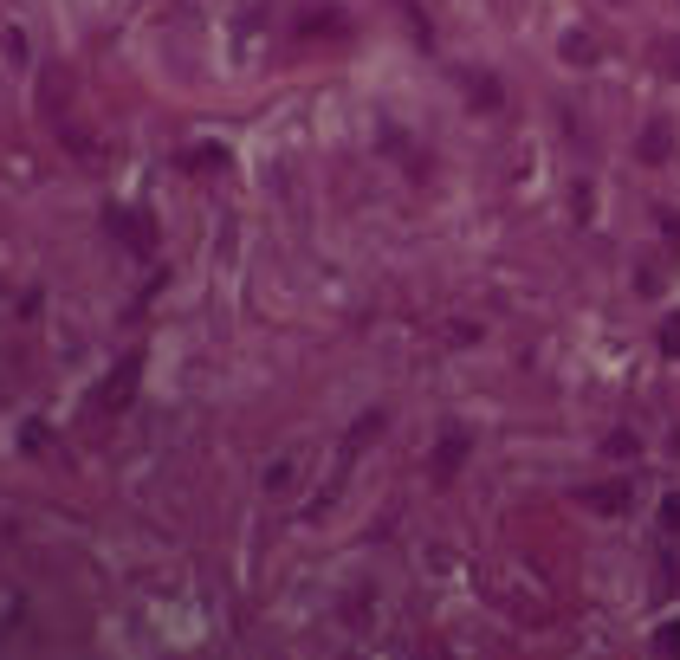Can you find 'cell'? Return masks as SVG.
Returning a JSON list of instances; mask_svg holds the SVG:
<instances>
[{
    "label": "cell",
    "instance_id": "1",
    "mask_svg": "<svg viewBox=\"0 0 680 660\" xmlns=\"http://www.w3.org/2000/svg\"><path fill=\"white\" fill-rule=\"evenodd\" d=\"M460 460H467V434H441V447H434V460H428V479H454Z\"/></svg>",
    "mask_w": 680,
    "mask_h": 660
},
{
    "label": "cell",
    "instance_id": "5",
    "mask_svg": "<svg viewBox=\"0 0 680 660\" xmlns=\"http://www.w3.org/2000/svg\"><path fill=\"white\" fill-rule=\"evenodd\" d=\"M188 162H195V169H201V175H208V169H221V162H227V156H221V149H188Z\"/></svg>",
    "mask_w": 680,
    "mask_h": 660
},
{
    "label": "cell",
    "instance_id": "3",
    "mask_svg": "<svg viewBox=\"0 0 680 660\" xmlns=\"http://www.w3.org/2000/svg\"><path fill=\"white\" fill-rule=\"evenodd\" d=\"M136 363H143V356H130V363L117 369V382L104 389V402H130V389H136Z\"/></svg>",
    "mask_w": 680,
    "mask_h": 660
},
{
    "label": "cell",
    "instance_id": "4",
    "mask_svg": "<svg viewBox=\"0 0 680 660\" xmlns=\"http://www.w3.org/2000/svg\"><path fill=\"white\" fill-rule=\"evenodd\" d=\"M305 33H337V7H305Z\"/></svg>",
    "mask_w": 680,
    "mask_h": 660
},
{
    "label": "cell",
    "instance_id": "2",
    "mask_svg": "<svg viewBox=\"0 0 680 660\" xmlns=\"http://www.w3.org/2000/svg\"><path fill=\"white\" fill-rule=\"evenodd\" d=\"M111 227H117V240H124L130 246V253H149V246H156V240H149V227H143V214H111Z\"/></svg>",
    "mask_w": 680,
    "mask_h": 660
}]
</instances>
